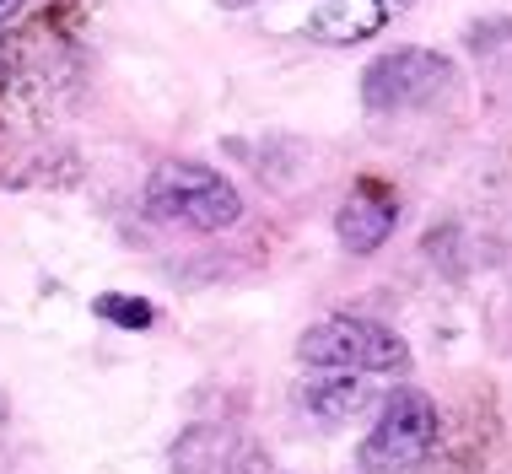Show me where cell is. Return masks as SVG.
<instances>
[{
    "instance_id": "cell-1",
    "label": "cell",
    "mask_w": 512,
    "mask_h": 474,
    "mask_svg": "<svg viewBox=\"0 0 512 474\" xmlns=\"http://www.w3.org/2000/svg\"><path fill=\"white\" fill-rule=\"evenodd\" d=\"M146 211L195 232H227L243 216V194L227 173H216L205 162H162L146 178Z\"/></svg>"
},
{
    "instance_id": "cell-2",
    "label": "cell",
    "mask_w": 512,
    "mask_h": 474,
    "mask_svg": "<svg viewBox=\"0 0 512 474\" xmlns=\"http://www.w3.org/2000/svg\"><path fill=\"white\" fill-rule=\"evenodd\" d=\"M297 361L313 372H356V378H367V372H405L410 345L389 324H378V318L335 313V318H318V324L302 329Z\"/></svg>"
},
{
    "instance_id": "cell-3",
    "label": "cell",
    "mask_w": 512,
    "mask_h": 474,
    "mask_svg": "<svg viewBox=\"0 0 512 474\" xmlns=\"http://www.w3.org/2000/svg\"><path fill=\"white\" fill-rule=\"evenodd\" d=\"M437 404L426 388H394L389 399H383L378 421L372 431L362 437V474H410L421 469L426 458L437 448Z\"/></svg>"
},
{
    "instance_id": "cell-4",
    "label": "cell",
    "mask_w": 512,
    "mask_h": 474,
    "mask_svg": "<svg viewBox=\"0 0 512 474\" xmlns=\"http://www.w3.org/2000/svg\"><path fill=\"white\" fill-rule=\"evenodd\" d=\"M453 87H459V71H453V60L437 49H394V54H378L362 71V103L372 114L426 108V103H437V97H448Z\"/></svg>"
},
{
    "instance_id": "cell-5",
    "label": "cell",
    "mask_w": 512,
    "mask_h": 474,
    "mask_svg": "<svg viewBox=\"0 0 512 474\" xmlns=\"http://www.w3.org/2000/svg\"><path fill=\"white\" fill-rule=\"evenodd\" d=\"M389 11L394 0H318L302 22V38L308 44H329V49H345V44H367L389 27Z\"/></svg>"
},
{
    "instance_id": "cell-6",
    "label": "cell",
    "mask_w": 512,
    "mask_h": 474,
    "mask_svg": "<svg viewBox=\"0 0 512 474\" xmlns=\"http://www.w3.org/2000/svg\"><path fill=\"white\" fill-rule=\"evenodd\" d=\"M394 227H399V200L383 189H372V184L345 194L340 211H335V237H340L345 254H378L394 237Z\"/></svg>"
},
{
    "instance_id": "cell-7",
    "label": "cell",
    "mask_w": 512,
    "mask_h": 474,
    "mask_svg": "<svg viewBox=\"0 0 512 474\" xmlns=\"http://www.w3.org/2000/svg\"><path fill=\"white\" fill-rule=\"evenodd\" d=\"M302 410L313 415V421H324V426H340V421H351L356 410L367 404V388L356 372H324V378H313V383H302Z\"/></svg>"
},
{
    "instance_id": "cell-8",
    "label": "cell",
    "mask_w": 512,
    "mask_h": 474,
    "mask_svg": "<svg viewBox=\"0 0 512 474\" xmlns=\"http://www.w3.org/2000/svg\"><path fill=\"white\" fill-rule=\"evenodd\" d=\"M92 313L108 318V324H119V329H146L151 318H157L146 297H119V291H108V297H98V302H92Z\"/></svg>"
},
{
    "instance_id": "cell-9",
    "label": "cell",
    "mask_w": 512,
    "mask_h": 474,
    "mask_svg": "<svg viewBox=\"0 0 512 474\" xmlns=\"http://www.w3.org/2000/svg\"><path fill=\"white\" fill-rule=\"evenodd\" d=\"M22 6H27V0H0V27H6L11 17H17V11H22Z\"/></svg>"
},
{
    "instance_id": "cell-10",
    "label": "cell",
    "mask_w": 512,
    "mask_h": 474,
    "mask_svg": "<svg viewBox=\"0 0 512 474\" xmlns=\"http://www.w3.org/2000/svg\"><path fill=\"white\" fill-rule=\"evenodd\" d=\"M216 6H227V11H243V6H254V0H216Z\"/></svg>"
}]
</instances>
